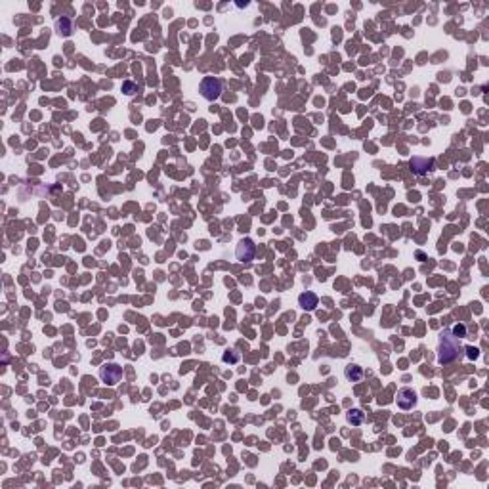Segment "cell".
<instances>
[{"label":"cell","mask_w":489,"mask_h":489,"mask_svg":"<svg viewBox=\"0 0 489 489\" xmlns=\"http://www.w3.org/2000/svg\"><path fill=\"white\" fill-rule=\"evenodd\" d=\"M122 90L126 92L128 96H132V94H136V84H134V82H130V81H126L124 84H122Z\"/></svg>","instance_id":"13"},{"label":"cell","mask_w":489,"mask_h":489,"mask_svg":"<svg viewBox=\"0 0 489 489\" xmlns=\"http://www.w3.org/2000/svg\"><path fill=\"white\" fill-rule=\"evenodd\" d=\"M346 420L352 426H361L365 422V413L361 409H350L346 413Z\"/></svg>","instance_id":"10"},{"label":"cell","mask_w":489,"mask_h":489,"mask_svg":"<svg viewBox=\"0 0 489 489\" xmlns=\"http://www.w3.org/2000/svg\"><path fill=\"white\" fill-rule=\"evenodd\" d=\"M100 378H102L105 384L115 386L117 382H121L122 367L117 365V363H105L103 367H100Z\"/></svg>","instance_id":"3"},{"label":"cell","mask_w":489,"mask_h":489,"mask_svg":"<svg viewBox=\"0 0 489 489\" xmlns=\"http://www.w3.org/2000/svg\"><path fill=\"white\" fill-rule=\"evenodd\" d=\"M409 166H411L413 174H417V176H424V174H428V172H432V170H434V159H426V157H413V159H411V163H409Z\"/></svg>","instance_id":"6"},{"label":"cell","mask_w":489,"mask_h":489,"mask_svg":"<svg viewBox=\"0 0 489 489\" xmlns=\"http://www.w3.org/2000/svg\"><path fill=\"white\" fill-rule=\"evenodd\" d=\"M255 255H256V244L249 237H244L243 241L237 244V249H235V256H237L239 262H251L255 258Z\"/></svg>","instance_id":"4"},{"label":"cell","mask_w":489,"mask_h":489,"mask_svg":"<svg viewBox=\"0 0 489 489\" xmlns=\"http://www.w3.org/2000/svg\"><path fill=\"white\" fill-rule=\"evenodd\" d=\"M199 92L206 102H214L222 96V82L216 77H203V81L199 84Z\"/></svg>","instance_id":"2"},{"label":"cell","mask_w":489,"mask_h":489,"mask_svg":"<svg viewBox=\"0 0 489 489\" xmlns=\"http://www.w3.org/2000/svg\"><path fill=\"white\" fill-rule=\"evenodd\" d=\"M396 403H397V407L403 409V411L413 409L415 405H417V394H415V390H411V388H401V390H397Z\"/></svg>","instance_id":"5"},{"label":"cell","mask_w":489,"mask_h":489,"mask_svg":"<svg viewBox=\"0 0 489 489\" xmlns=\"http://www.w3.org/2000/svg\"><path fill=\"white\" fill-rule=\"evenodd\" d=\"M451 329V333L457 336V338H464L466 336V325H462V323H457V325L449 327Z\"/></svg>","instance_id":"12"},{"label":"cell","mask_w":489,"mask_h":489,"mask_svg":"<svg viewBox=\"0 0 489 489\" xmlns=\"http://www.w3.org/2000/svg\"><path fill=\"white\" fill-rule=\"evenodd\" d=\"M363 369L359 365H356V363H350V365L344 367V377H346V380H350V382H359L361 378H363Z\"/></svg>","instance_id":"8"},{"label":"cell","mask_w":489,"mask_h":489,"mask_svg":"<svg viewBox=\"0 0 489 489\" xmlns=\"http://www.w3.org/2000/svg\"><path fill=\"white\" fill-rule=\"evenodd\" d=\"M298 304H300V308L306 310V312H314V310L317 308V304H319V298H317L316 293L306 291V293H302V295L298 296Z\"/></svg>","instance_id":"7"},{"label":"cell","mask_w":489,"mask_h":489,"mask_svg":"<svg viewBox=\"0 0 489 489\" xmlns=\"http://www.w3.org/2000/svg\"><path fill=\"white\" fill-rule=\"evenodd\" d=\"M464 346L460 344V338L451 333V329H443L438 338V363H453L462 357Z\"/></svg>","instance_id":"1"},{"label":"cell","mask_w":489,"mask_h":489,"mask_svg":"<svg viewBox=\"0 0 489 489\" xmlns=\"http://www.w3.org/2000/svg\"><path fill=\"white\" fill-rule=\"evenodd\" d=\"M464 350H466V357H468V359H476V357H478L479 356V354H478V348H464Z\"/></svg>","instance_id":"14"},{"label":"cell","mask_w":489,"mask_h":489,"mask_svg":"<svg viewBox=\"0 0 489 489\" xmlns=\"http://www.w3.org/2000/svg\"><path fill=\"white\" fill-rule=\"evenodd\" d=\"M56 31L60 33L61 37H71L73 35V21L69 20V18H60V20L56 21Z\"/></svg>","instance_id":"9"},{"label":"cell","mask_w":489,"mask_h":489,"mask_svg":"<svg viewBox=\"0 0 489 489\" xmlns=\"http://www.w3.org/2000/svg\"><path fill=\"white\" fill-rule=\"evenodd\" d=\"M239 359H241V354L237 350H227V352H224V356H222V361L224 363H231V365H235Z\"/></svg>","instance_id":"11"}]
</instances>
